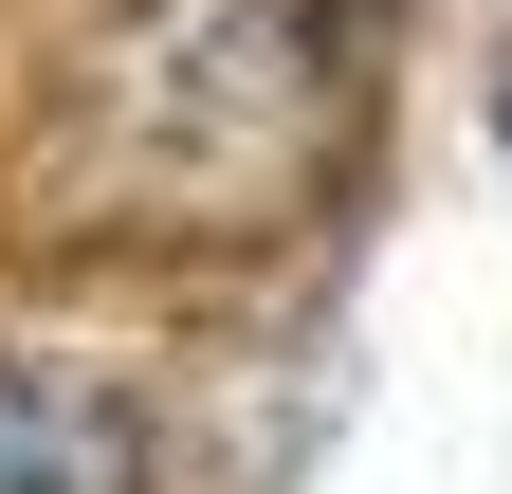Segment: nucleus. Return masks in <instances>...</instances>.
I'll return each mask as SVG.
<instances>
[{
  "instance_id": "f03ea898",
  "label": "nucleus",
  "mask_w": 512,
  "mask_h": 494,
  "mask_svg": "<svg viewBox=\"0 0 512 494\" xmlns=\"http://www.w3.org/2000/svg\"><path fill=\"white\" fill-rule=\"evenodd\" d=\"M0 494H147V421H128L92 366L0 348Z\"/></svg>"
},
{
  "instance_id": "7ed1b4c3",
  "label": "nucleus",
  "mask_w": 512,
  "mask_h": 494,
  "mask_svg": "<svg viewBox=\"0 0 512 494\" xmlns=\"http://www.w3.org/2000/svg\"><path fill=\"white\" fill-rule=\"evenodd\" d=\"M494 147H512V55H494Z\"/></svg>"
},
{
  "instance_id": "f257e3e1",
  "label": "nucleus",
  "mask_w": 512,
  "mask_h": 494,
  "mask_svg": "<svg viewBox=\"0 0 512 494\" xmlns=\"http://www.w3.org/2000/svg\"><path fill=\"white\" fill-rule=\"evenodd\" d=\"M366 129V19L348 0H128L74 55L55 110V202L74 238H202L256 257L330 202Z\"/></svg>"
}]
</instances>
